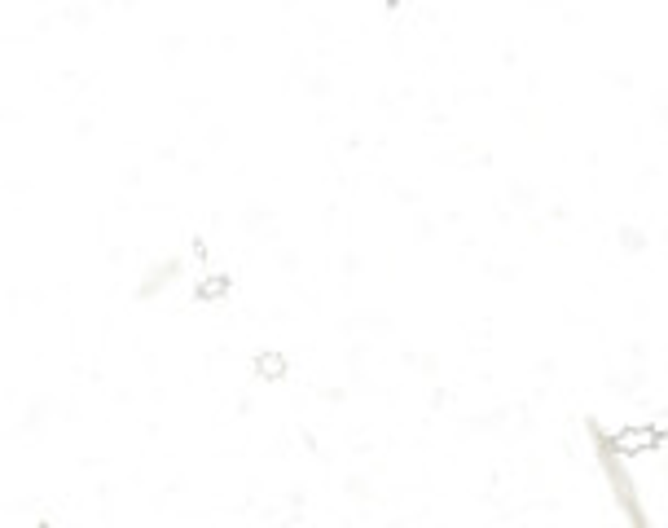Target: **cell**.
Here are the masks:
<instances>
[{"instance_id": "6da1fadb", "label": "cell", "mask_w": 668, "mask_h": 528, "mask_svg": "<svg viewBox=\"0 0 668 528\" xmlns=\"http://www.w3.org/2000/svg\"><path fill=\"white\" fill-rule=\"evenodd\" d=\"M603 440L616 458H642L664 440V423H655V427L651 423H625V427H616V432H603Z\"/></svg>"}, {"instance_id": "3957f363", "label": "cell", "mask_w": 668, "mask_h": 528, "mask_svg": "<svg viewBox=\"0 0 668 528\" xmlns=\"http://www.w3.org/2000/svg\"><path fill=\"white\" fill-rule=\"evenodd\" d=\"M255 374L269 379V383H282L286 379V357L282 352H260V357H255Z\"/></svg>"}, {"instance_id": "7a4b0ae2", "label": "cell", "mask_w": 668, "mask_h": 528, "mask_svg": "<svg viewBox=\"0 0 668 528\" xmlns=\"http://www.w3.org/2000/svg\"><path fill=\"white\" fill-rule=\"evenodd\" d=\"M176 273H181V260H163L159 269L146 273V282H141V295H154V291H163V286H172Z\"/></svg>"}, {"instance_id": "277c9868", "label": "cell", "mask_w": 668, "mask_h": 528, "mask_svg": "<svg viewBox=\"0 0 668 528\" xmlns=\"http://www.w3.org/2000/svg\"><path fill=\"white\" fill-rule=\"evenodd\" d=\"M225 291H229V278H220V273H207V278H203V286H198L194 295L207 304V300H220V295H225Z\"/></svg>"}]
</instances>
